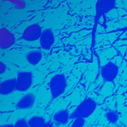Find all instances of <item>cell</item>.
Returning <instances> with one entry per match:
<instances>
[{
    "mask_svg": "<svg viewBox=\"0 0 127 127\" xmlns=\"http://www.w3.org/2000/svg\"><path fill=\"white\" fill-rule=\"evenodd\" d=\"M97 107V102L93 98L86 97L82 101H81L71 113L70 119L74 120L77 118H82L86 120L95 112Z\"/></svg>",
    "mask_w": 127,
    "mask_h": 127,
    "instance_id": "cell-1",
    "label": "cell"
},
{
    "mask_svg": "<svg viewBox=\"0 0 127 127\" xmlns=\"http://www.w3.org/2000/svg\"><path fill=\"white\" fill-rule=\"evenodd\" d=\"M71 113L68 109H62L54 113L53 115V123L56 126H65L68 123Z\"/></svg>",
    "mask_w": 127,
    "mask_h": 127,
    "instance_id": "cell-10",
    "label": "cell"
},
{
    "mask_svg": "<svg viewBox=\"0 0 127 127\" xmlns=\"http://www.w3.org/2000/svg\"><path fill=\"white\" fill-rule=\"evenodd\" d=\"M56 37L54 31L50 28H44L39 39L40 46L43 51H50L55 44Z\"/></svg>",
    "mask_w": 127,
    "mask_h": 127,
    "instance_id": "cell-7",
    "label": "cell"
},
{
    "mask_svg": "<svg viewBox=\"0 0 127 127\" xmlns=\"http://www.w3.org/2000/svg\"><path fill=\"white\" fill-rule=\"evenodd\" d=\"M7 71V65L5 63H4L3 61L0 62V74H3L6 72Z\"/></svg>",
    "mask_w": 127,
    "mask_h": 127,
    "instance_id": "cell-17",
    "label": "cell"
},
{
    "mask_svg": "<svg viewBox=\"0 0 127 127\" xmlns=\"http://www.w3.org/2000/svg\"><path fill=\"white\" fill-rule=\"evenodd\" d=\"M16 42V38L13 32H11L5 27L0 29V48L4 51L8 49L15 45Z\"/></svg>",
    "mask_w": 127,
    "mask_h": 127,
    "instance_id": "cell-8",
    "label": "cell"
},
{
    "mask_svg": "<svg viewBox=\"0 0 127 127\" xmlns=\"http://www.w3.org/2000/svg\"><path fill=\"white\" fill-rule=\"evenodd\" d=\"M36 103V96L33 93H27L23 95L16 103V108L20 110L32 109Z\"/></svg>",
    "mask_w": 127,
    "mask_h": 127,
    "instance_id": "cell-9",
    "label": "cell"
},
{
    "mask_svg": "<svg viewBox=\"0 0 127 127\" xmlns=\"http://www.w3.org/2000/svg\"><path fill=\"white\" fill-rule=\"evenodd\" d=\"M42 27L37 24V23H33L28 25L22 33L21 39L28 42H33L40 39L41 34L43 31Z\"/></svg>",
    "mask_w": 127,
    "mask_h": 127,
    "instance_id": "cell-6",
    "label": "cell"
},
{
    "mask_svg": "<svg viewBox=\"0 0 127 127\" xmlns=\"http://www.w3.org/2000/svg\"><path fill=\"white\" fill-rule=\"evenodd\" d=\"M100 74L104 82L113 83L119 74V67L111 61H108L101 66Z\"/></svg>",
    "mask_w": 127,
    "mask_h": 127,
    "instance_id": "cell-4",
    "label": "cell"
},
{
    "mask_svg": "<svg viewBox=\"0 0 127 127\" xmlns=\"http://www.w3.org/2000/svg\"><path fill=\"white\" fill-rule=\"evenodd\" d=\"M68 82L65 74L57 73L54 74L50 80L48 88L51 100H56L61 97L67 89Z\"/></svg>",
    "mask_w": 127,
    "mask_h": 127,
    "instance_id": "cell-2",
    "label": "cell"
},
{
    "mask_svg": "<svg viewBox=\"0 0 127 127\" xmlns=\"http://www.w3.org/2000/svg\"><path fill=\"white\" fill-rule=\"evenodd\" d=\"M0 127H15V125L11 123H5V124H2Z\"/></svg>",
    "mask_w": 127,
    "mask_h": 127,
    "instance_id": "cell-19",
    "label": "cell"
},
{
    "mask_svg": "<svg viewBox=\"0 0 127 127\" xmlns=\"http://www.w3.org/2000/svg\"><path fill=\"white\" fill-rule=\"evenodd\" d=\"M86 123V120L82 118H77L72 120L70 127H84Z\"/></svg>",
    "mask_w": 127,
    "mask_h": 127,
    "instance_id": "cell-15",
    "label": "cell"
},
{
    "mask_svg": "<svg viewBox=\"0 0 127 127\" xmlns=\"http://www.w3.org/2000/svg\"><path fill=\"white\" fill-rule=\"evenodd\" d=\"M28 124L30 127H43L47 121L46 119L42 116H38V115H34V116L31 117L28 120Z\"/></svg>",
    "mask_w": 127,
    "mask_h": 127,
    "instance_id": "cell-13",
    "label": "cell"
},
{
    "mask_svg": "<svg viewBox=\"0 0 127 127\" xmlns=\"http://www.w3.org/2000/svg\"><path fill=\"white\" fill-rule=\"evenodd\" d=\"M7 1L10 2L11 3H15V5H17L18 3H19V2H22L21 0H7Z\"/></svg>",
    "mask_w": 127,
    "mask_h": 127,
    "instance_id": "cell-20",
    "label": "cell"
},
{
    "mask_svg": "<svg viewBox=\"0 0 127 127\" xmlns=\"http://www.w3.org/2000/svg\"><path fill=\"white\" fill-rule=\"evenodd\" d=\"M117 5V0H97L95 4L96 21L109 14Z\"/></svg>",
    "mask_w": 127,
    "mask_h": 127,
    "instance_id": "cell-5",
    "label": "cell"
},
{
    "mask_svg": "<svg viewBox=\"0 0 127 127\" xmlns=\"http://www.w3.org/2000/svg\"><path fill=\"white\" fill-rule=\"evenodd\" d=\"M43 127H55V125L53 122H47Z\"/></svg>",
    "mask_w": 127,
    "mask_h": 127,
    "instance_id": "cell-18",
    "label": "cell"
},
{
    "mask_svg": "<svg viewBox=\"0 0 127 127\" xmlns=\"http://www.w3.org/2000/svg\"><path fill=\"white\" fill-rule=\"evenodd\" d=\"M104 118L109 123L116 124L119 121L120 117V114L118 113L117 111L110 110H108L105 113Z\"/></svg>",
    "mask_w": 127,
    "mask_h": 127,
    "instance_id": "cell-14",
    "label": "cell"
},
{
    "mask_svg": "<svg viewBox=\"0 0 127 127\" xmlns=\"http://www.w3.org/2000/svg\"><path fill=\"white\" fill-rule=\"evenodd\" d=\"M43 52L40 50H31L28 51L25 55L27 62L31 66H37L42 60Z\"/></svg>",
    "mask_w": 127,
    "mask_h": 127,
    "instance_id": "cell-12",
    "label": "cell"
},
{
    "mask_svg": "<svg viewBox=\"0 0 127 127\" xmlns=\"http://www.w3.org/2000/svg\"><path fill=\"white\" fill-rule=\"evenodd\" d=\"M14 125L15 127H30L28 120L25 118L18 119Z\"/></svg>",
    "mask_w": 127,
    "mask_h": 127,
    "instance_id": "cell-16",
    "label": "cell"
},
{
    "mask_svg": "<svg viewBox=\"0 0 127 127\" xmlns=\"http://www.w3.org/2000/svg\"><path fill=\"white\" fill-rule=\"evenodd\" d=\"M16 90V77L4 80L0 84V94L2 96L10 95Z\"/></svg>",
    "mask_w": 127,
    "mask_h": 127,
    "instance_id": "cell-11",
    "label": "cell"
},
{
    "mask_svg": "<svg viewBox=\"0 0 127 127\" xmlns=\"http://www.w3.org/2000/svg\"><path fill=\"white\" fill-rule=\"evenodd\" d=\"M33 74L31 71H19L16 77V91L24 93L28 91L33 85Z\"/></svg>",
    "mask_w": 127,
    "mask_h": 127,
    "instance_id": "cell-3",
    "label": "cell"
},
{
    "mask_svg": "<svg viewBox=\"0 0 127 127\" xmlns=\"http://www.w3.org/2000/svg\"><path fill=\"white\" fill-rule=\"evenodd\" d=\"M126 28H127V25H126Z\"/></svg>",
    "mask_w": 127,
    "mask_h": 127,
    "instance_id": "cell-21",
    "label": "cell"
}]
</instances>
